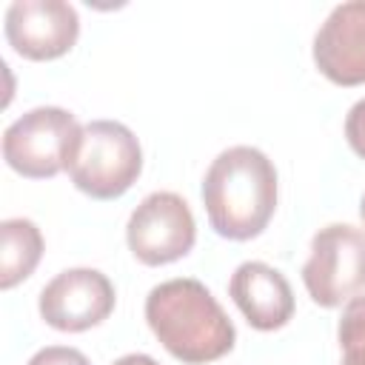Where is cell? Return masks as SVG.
<instances>
[{
  "instance_id": "1",
  "label": "cell",
  "mask_w": 365,
  "mask_h": 365,
  "mask_svg": "<svg viewBox=\"0 0 365 365\" xmlns=\"http://www.w3.org/2000/svg\"><path fill=\"white\" fill-rule=\"evenodd\" d=\"M145 322L163 348L185 362L205 365L234 348L237 331L214 294L191 277L160 282L145 297Z\"/></svg>"
},
{
  "instance_id": "2",
  "label": "cell",
  "mask_w": 365,
  "mask_h": 365,
  "mask_svg": "<svg viewBox=\"0 0 365 365\" xmlns=\"http://www.w3.org/2000/svg\"><path fill=\"white\" fill-rule=\"evenodd\" d=\"M202 205L211 228L225 240H251L277 211V168L254 145L225 148L202 180Z\"/></svg>"
},
{
  "instance_id": "3",
  "label": "cell",
  "mask_w": 365,
  "mask_h": 365,
  "mask_svg": "<svg viewBox=\"0 0 365 365\" xmlns=\"http://www.w3.org/2000/svg\"><path fill=\"white\" fill-rule=\"evenodd\" d=\"M66 171L71 182L94 200L123 197L143 171L140 140L117 120H91L80 128Z\"/></svg>"
},
{
  "instance_id": "4",
  "label": "cell",
  "mask_w": 365,
  "mask_h": 365,
  "mask_svg": "<svg viewBox=\"0 0 365 365\" xmlns=\"http://www.w3.org/2000/svg\"><path fill=\"white\" fill-rule=\"evenodd\" d=\"M308 297L322 308L351 302L365 291V231L348 222H331L311 240L302 265Z\"/></svg>"
},
{
  "instance_id": "5",
  "label": "cell",
  "mask_w": 365,
  "mask_h": 365,
  "mask_svg": "<svg viewBox=\"0 0 365 365\" xmlns=\"http://www.w3.org/2000/svg\"><path fill=\"white\" fill-rule=\"evenodd\" d=\"M80 128L83 125L71 111L57 106H37L6 128L3 157L17 174L29 180L54 177L66 168Z\"/></svg>"
},
{
  "instance_id": "6",
  "label": "cell",
  "mask_w": 365,
  "mask_h": 365,
  "mask_svg": "<svg viewBox=\"0 0 365 365\" xmlns=\"http://www.w3.org/2000/svg\"><path fill=\"white\" fill-rule=\"evenodd\" d=\"M197 222L188 202L174 191L148 194L128 217L125 242L143 265H168L194 248Z\"/></svg>"
},
{
  "instance_id": "7",
  "label": "cell",
  "mask_w": 365,
  "mask_h": 365,
  "mask_svg": "<svg viewBox=\"0 0 365 365\" xmlns=\"http://www.w3.org/2000/svg\"><path fill=\"white\" fill-rule=\"evenodd\" d=\"M114 302V285L103 271L68 268L40 291V317L57 331L80 334L108 319Z\"/></svg>"
},
{
  "instance_id": "8",
  "label": "cell",
  "mask_w": 365,
  "mask_h": 365,
  "mask_svg": "<svg viewBox=\"0 0 365 365\" xmlns=\"http://www.w3.org/2000/svg\"><path fill=\"white\" fill-rule=\"evenodd\" d=\"M80 17L63 0H14L6 9V40L26 60H57L77 43Z\"/></svg>"
},
{
  "instance_id": "9",
  "label": "cell",
  "mask_w": 365,
  "mask_h": 365,
  "mask_svg": "<svg viewBox=\"0 0 365 365\" xmlns=\"http://www.w3.org/2000/svg\"><path fill=\"white\" fill-rule=\"evenodd\" d=\"M314 63L336 86L365 83V0L334 6L314 37Z\"/></svg>"
},
{
  "instance_id": "10",
  "label": "cell",
  "mask_w": 365,
  "mask_h": 365,
  "mask_svg": "<svg viewBox=\"0 0 365 365\" xmlns=\"http://www.w3.org/2000/svg\"><path fill=\"white\" fill-rule=\"evenodd\" d=\"M228 294L257 331H277L294 317V291L288 279L265 262H242L231 274Z\"/></svg>"
},
{
  "instance_id": "11",
  "label": "cell",
  "mask_w": 365,
  "mask_h": 365,
  "mask_svg": "<svg viewBox=\"0 0 365 365\" xmlns=\"http://www.w3.org/2000/svg\"><path fill=\"white\" fill-rule=\"evenodd\" d=\"M3 240V262H0V285L9 291L37 268L43 257V234L26 217H11L0 222Z\"/></svg>"
},
{
  "instance_id": "12",
  "label": "cell",
  "mask_w": 365,
  "mask_h": 365,
  "mask_svg": "<svg viewBox=\"0 0 365 365\" xmlns=\"http://www.w3.org/2000/svg\"><path fill=\"white\" fill-rule=\"evenodd\" d=\"M336 336L342 348L339 365H365V297H354L342 308Z\"/></svg>"
},
{
  "instance_id": "13",
  "label": "cell",
  "mask_w": 365,
  "mask_h": 365,
  "mask_svg": "<svg viewBox=\"0 0 365 365\" xmlns=\"http://www.w3.org/2000/svg\"><path fill=\"white\" fill-rule=\"evenodd\" d=\"M26 365H91L88 356L77 348H68V345H48V348H40Z\"/></svg>"
},
{
  "instance_id": "14",
  "label": "cell",
  "mask_w": 365,
  "mask_h": 365,
  "mask_svg": "<svg viewBox=\"0 0 365 365\" xmlns=\"http://www.w3.org/2000/svg\"><path fill=\"white\" fill-rule=\"evenodd\" d=\"M345 137L356 157L365 160V97L356 100L345 117Z\"/></svg>"
},
{
  "instance_id": "15",
  "label": "cell",
  "mask_w": 365,
  "mask_h": 365,
  "mask_svg": "<svg viewBox=\"0 0 365 365\" xmlns=\"http://www.w3.org/2000/svg\"><path fill=\"white\" fill-rule=\"evenodd\" d=\"M111 365H160L157 359H151L148 354H125L120 359H114Z\"/></svg>"
},
{
  "instance_id": "16",
  "label": "cell",
  "mask_w": 365,
  "mask_h": 365,
  "mask_svg": "<svg viewBox=\"0 0 365 365\" xmlns=\"http://www.w3.org/2000/svg\"><path fill=\"white\" fill-rule=\"evenodd\" d=\"M359 217H362V222H365V194H362V202H359Z\"/></svg>"
}]
</instances>
